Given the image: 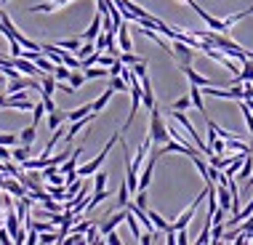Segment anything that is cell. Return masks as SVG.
<instances>
[{
  "label": "cell",
  "instance_id": "6da1fadb",
  "mask_svg": "<svg viewBox=\"0 0 253 245\" xmlns=\"http://www.w3.org/2000/svg\"><path fill=\"white\" fill-rule=\"evenodd\" d=\"M163 110L160 107H152L149 110V139H152V144L155 147H160V144H166V141L170 139V131H168V125L163 122Z\"/></svg>",
  "mask_w": 253,
  "mask_h": 245
},
{
  "label": "cell",
  "instance_id": "7a4b0ae2",
  "mask_svg": "<svg viewBox=\"0 0 253 245\" xmlns=\"http://www.w3.org/2000/svg\"><path fill=\"white\" fill-rule=\"evenodd\" d=\"M120 133H123V131H115V133H112V139L107 141V147L101 149V152L96 155V158H93L91 163H85V165H80V168H78V176H91V173H96L99 168H101V163L107 160L109 149H112V147H115V144H118V141H120Z\"/></svg>",
  "mask_w": 253,
  "mask_h": 245
},
{
  "label": "cell",
  "instance_id": "3957f363",
  "mask_svg": "<svg viewBox=\"0 0 253 245\" xmlns=\"http://www.w3.org/2000/svg\"><path fill=\"white\" fill-rule=\"evenodd\" d=\"M170 56L176 59V64H192L195 59V48L184 40H170Z\"/></svg>",
  "mask_w": 253,
  "mask_h": 245
},
{
  "label": "cell",
  "instance_id": "277c9868",
  "mask_svg": "<svg viewBox=\"0 0 253 245\" xmlns=\"http://www.w3.org/2000/svg\"><path fill=\"white\" fill-rule=\"evenodd\" d=\"M11 61H13V67H16L22 75H30V78H40V75H45V72L38 70L35 61H30V59H24V56H11Z\"/></svg>",
  "mask_w": 253,
  "mask_h": 245
},
{
  "label": "cell",
  "instance_id": "5b68a950",
  "mask_svg": "<svg viewBox=\"0 0 253 245\" xmlns=\"http://www.w3.org/2000/svg\"><path fill=\"white\" fill-rule=\"evenodd\" d=\"M139 83H141V104H144L147 110H152L157 101H155V91H152V80H149V75H141Z\"/></svg>",
  "mask_w": 253,
  "mask_h": 245
},
{
  "label": "cell",
  "instance_id": "8992f818",
  "mask_svg": "<svg viewBox=\"0 0 253 245\" xmlns=\"http://www.w3.org/2000/svg\"><path fill=\"white\" fill-rule=\"evenodd\" d=\"M3 192H8L11 197H24V195H27V187H24V184L16 179V176H8V173H5V181H3Z\"/></svg>",
  "mask_w": 253,
  "mask_h": 245
},
{
  "label": "cell",
  "instance_id": "52a82bcc",
  "mask_svg": "<svg viewBox=\"0 0 253 245\" xmlns=\"http://www.w3.org/2000/svg\"><path fill=\"white\" fill-rule=\"evenodd\" d=\"M93 118H96V112H91V115H85V118H80V120H72V125H70V131L64 133V141L67 144H72V139H75V133H80L83 131V128L88 125V122H91Z\"/></svg>",
  "mask_w": 253,
  "mask_h": 245
},
{
  "label": "cell",
  "instance_id": "ba28073f",
  "mask_svg": "<svg viewBox=\"0 0 253 245\" xmlns=\"http://www.w3.org/2000/svg\"><path fill=\"white\" fill-rule=\"evenodd\" d=\"M216 200H218V208H224V210H227V213L232 210V192H229L227 181L216 184Z\"/></svg>",
  "mask_w": 253,
  "mask_h": 245
},
{
  "label": "cell",
  "instance_id": "9c48e42d",
  "mask_svg": "<svg viewBox=\"0 0 253 245\" xmlns=\"http://www.w3.org/2000/svg\"><path fill=\"white\" fill-rule=\"evenodd\" d=\"M126 213H128V210H126V208H120L118 213H112V216H109V219H107V221L99 227L101 237H104L107 232H112V229H118V224H120V221H126Z\"/></svg>",
  "mask_w": 253,
  "mask_h": 245
},
{
  "label": "cell",
  "instance_id": "30bf717a",
  "mask_svg": "<svg viewBox=\"0 0 253 245\" xmlns=\"http://www.w3.org/2000/svg\"><path fill=\"white\" fill-rule=\"evenodd\" d=\"M179 70H181L184 75H187V80H189L192 85H200V88H205V85H213L208 78H203V75H197V72L192 70V64H179Z\"/></svg>",
  "mask_w": 253,
  "mask_h": 245
},
{
  "label": "cell",
  "instance_id": "8fae6325",
  "mask_svg": "<svg viewBox=\"0 0 253 245\" xmlns=\"http://www.w3.org/2000/svg\"><path fill=\"white\" fill-rule=\"evenodd\" d=\"M112 93H115V88H112V85H107V88H104V93H101V96H99L96 101H91V110L99 115V112H101V110H104V107L109 104V99H112Z\"/></svg>",
  "mask_w": 253,
  "mask_h": 245
},
{
  "label": "cell",
  "instance_id": "7c38bea8",
  "mask_svg": "<svg viewBox=\"0 0 253 245\" xmlns=\"http://www.w3.org/2000/svg\"><path fill=\"white\" fill-rule=\"evenodd\" d=\"M83 75H85V80H99V78H109V70L101 64H91L83 70Z\"/></svg>",
  "mask_w": 253,
  "mask_h": 245
},
{
  "label": "cell",
  "instance_id": "4fadbf2b",
  "mask_svg": "<svg viewBox=\"0 0 253 245\" xmlns=\"http://www.w3.org/2000/svg\"><path fill=\"white\" fill-rule=\"evenodd\" d=\"M189 101H192V107L197 112H205V104H203V91L200 85H192L189 83Z\"/></svg>",
  "mask_w": 253,
  "mask_h": 245
},
{
  "label": "cell",
  "instance_id": "5bb4252c",
  "mask_svg": "<svg viewBox=\"0 0 253 245\" xmlns=\"http://www.w3.org/2000/svg\"><path fill=\"white\" fill-rule=\"evenodd\" d=\"M232 160H235V152H227V158H221V155L211 152V168H218V171H224V168H227Z\"/></svg>",
  "mask_w": 253,
  "mask_h": 245
},
{
  "label": "cell",
  "instance_id": "9a60e30c",
  "mask_svg": "<svg viewBox=\"0 0 253 245\" xmlns=\"http://www.w3.org/2000/svg\"><path fill=\"white\" fill-rule=\"evenodd\" d=\"M107 197H109V192H107V189H93V197H88V203H85V210H93V208L99 205V203H104Z\"/></svg>",
  "mask_w": 253,
  "mask_h": 245
},
{
  "label": "cell",
  "instance_id": "2e32d148",
  "mask_svg": "<svg viewBox=\"0 0 253 245\" xmlns=\"http://www.w3.org/2000/svg\"><path fill=\"white\" fill-rule=\"evenodd\" d=\"M38 136V125H27L22 128V133H19V144H32Z\"/></svg>",
  "mask_w": 253,
  "mask_h": 245
},
{
  "label": "cell",
  "instance_id": "e0dca14e",
  "mask_svg": "<svg viewBox=\"0 0 253 245\" xmlns=\"http://www.w3.org/2000/svg\"><path fill=\"white\" fill-rule=\"evenodd\" d=\"M30 147H32V144H19V147H16V149H13V152H11V158L16 160L19 165H22V163H24L27 158H30V152H32Z\"/></svg>",
  "mask_w": 253,
  "mask_h": 245
},
{
  "label": "cell",
  "instance_id": "ac0fdd59",
  "mask_svg": "<svg viewBox=\"0 0 253 245\" xmlns=\"http://www.w3.org/2000/svg\"><path fill=\"white\" fill-rule=\"evenodd\" d=\"M64 120H67V112H61V110L48 112V128H51V131H56V128H59Z\"/></svg>",
  "mask_w": 253,
  "mask_h": 245
},
{
  "label": "cell",
  "instance_id": "d6986e66",
  "mask_svg": "<svg viewBox=\"0 0 253 245\" xmlns=\"http://www.w3.org/2000/svg\"><path fill=\"white\" fill-rule=\"evenodd\" d=\"M80 43H83V38H70V40H56L53 45H59V48H64V51H78Z\"/></svg>",
  "mask_w": 253,
  "mask_h": 245
},
{
  "label": "cell",
  "instance_id": "ffe728a7",
  "mask_svg": "<svg viewBox=\"0 0 253 245\" xmlns=\"http://www.w3.org/2000/svg\"><path fill=\"white\" fill-rule=\"evenodd\" d=\"M147 213H149V219H152V224H155V229H157V232H166V229L170 227V224H168L166 219H163L160 213H155V210H149V208H147Z\"/></svg>",
  "mask_w": 253,
  "mask_h": 245
},
{
  "label": "cell",
  "instance_id": "44dd1931",
  "mask_svg": "<svg viewBox=\"0 0 253 245\" xmlns=\"http://www.w3.org/2000/svg\"><path fill=\"white\" fill-rule=\"evenodd\" d=\"M128 200H131V189H128V184L123 181L120 184V189H118V208H126L128 205Z\"/></svg>",
  "mask_w": 253,
  "mask_h": 245
},
{
  "label": "cell",
  "instance_id": "7402d4cb",
  "mask_svg": "<svg viewBox=\"0 0 253 245\" xmlns=\"http://www.w3.org/2000/svg\"><path fill=\"white\" fill-rule=\"evenodd\" d=\"M91 104H83V107H78V110H72V112H67V120H80V118H85V115H91Z\"/></svg>",
  "mask_w": 253,
  "mask_h": 245
},
{
  "label": "cell",
  "instance_id": "603a6c76",
  "mask_svg": "<svg viewBox=\"0 0 253 245\" xmlns=\"http://www.w3.org/2000/svg\"><path fill=\"white\" fill-rule=\"evenodd\" d=\"M56 8H59V3H53V0H51V3H43V5H30L27 11H30V13H51Z\"/></svg>",
  "mask_w": 253,
  "mask_h": 245
},
{
  "label": "cell",
  "instance_id": "cb8c5ba5",
  "mask_svg": "<svg viewBox=\"0 0 253 245\" xmlns=\"http://www.w3.org/2000/svg\"><path fill=\"white\" fill-rule=\"evenodd\" d=\"M85 243H104V240H101V232H99L96 224H91V227L85 229Z\"/></svg>",
  "mask_w": 253,
  "mask_h": 245
},
{
  "label": "cell",
  "instance_id": "d4e9b609",
  "mask_svg": "<svg viewBox=\"0 0 253 245\" xmlns=\"http://www.w3.org/2000/svg\"><path fill=\"white\" fill-rule=\"evenodd\" d=\"M118 59H120V61H123V64H126V67H133L136 61H141V56H136L133 51H120V56H118Z\"/></svg>",
  "mask_w": 253,
  "mask_h": 245
},
{
  "label": "cell",
  "instance_id": "484cf974",
  "mask_svg": "<svg viewBox=\"0 0 253 245\" xmlns=\"http://www.w3.org/2000/svg\"><path fill=\"white\" fill-rule=\"evenodd\" d=\"M211 152H216V155H227V144H224V139H221V136H216V139L213 141H211Z\"/></svg>",
  "mask_w": 253,
  "mask_h": 245
},
{
  "label": "cell",
  "instance_id": "4316f807",
  "mask_svg": "<svg viewBox=\"0 0 253 245\" xmlns=\"http://www.w3.org/2000/svg\"><path fill=\"white\" fill-rule=\"evenodd\" d=\"M70 67H67V64H56V67H53V78H56V80H70Z\"/></svg>",
  "mask_w": 253,
  "mask_h": 245
},
{
  "label": "cell",
  "instance_id": "83f0119b",
  "mask_svg": "<svg viewBox=\"0 0 253 245\" xmlns=\"http://www.w3.org/2000/svg\"><path fill=\"white\" fill-rule=\"evenodd\" d=\"M109 85H112L115 91H128V83L120 78V75H109Z\"/></svg>",
  "mask_w": 253,
  "mask_h": 245
},
{
  "label": "cell",
  "instance_id": "f1b7e54d",
  "mask_svg": "<svg viewBox=\"0 0 253 245\" xmlns=\"http://www.w3.org/2000/svg\"><path fill=\"white\" fill-rule=\"evenodd\" d=\"M67 83H70L75 91H78V88L85 83V75H83V72H70V80H67Z\"/></svg>",
  "mask_w": 253,
  "mask_h": 245
},
{
  "label": "cell",
  "instance_id": "f546056e",
  "mask_svg": "<svg viewBox=\"0 0 253 245\" xmlns=\"http://www.w3.org/2000/svg\"><path fill=\"white\" fill-rule=\"evenodd\" d=\"M43 115H45V107H43V101L40 104L32 107V125H40V120H43Z\"/></svg>",
  "mask_w": 253,
  "mask_h": 245
},
{
  "label": "cell",
  "instance_id": "4dcf8cb0",
  "mask_svg": "<svg viewBox=\"0 0 253 245\" xmlns=\"http://www.w3.org/2000/svg\"><path fill=\"white\" fill-rule=\"evenodd\" d=\"M0 144H3V147L19 144V133H0Z\"/></svg>",
  "mask_w": 253,
  "mask_h": 245
},
{
  "label": "cell",
  "instance_id": "1f68e13d",
  "mask_svg": "<svg viewBox=\"0 0 253 245\" xmlns=\"http://www.w3.org/2000/svg\"><path fill=\"white\" fill-rule=\"evenodd\" d=\"M189 104H192V101H189V96H181V99H176L173 104H170V110H181V112H184Z\"/></svg>",
  "mask_w": 253,
  "mask_h": 245
},
{
  "label": "cell",
  "instance_id": "d6a6232c",
  "mask_svg": "<svg viewBox=\"0 0 253 245\" xmlns=\"http://www.w3.org/2000/svg\"><path fill=\"white\" fill-rule=\"evenodd\" d=\"M104 243H109V245H120L123 240H120V235L112 229V232H107V235H104Z\"/></svg>",
  "mask_w": 253,
  "mask_h": 245
},
{
  "label": "cell",
  "instance_id": "836d02e7",
  "mask_svg": "<svg viewBox=\"0 0 253 245\" xmlns=\"http://www.w3.org/2000/svg\"><path fill=\"white\" fill-rule=\"evenodd\" d=\"M107 35H109V32H99V35H96V40H93L99 51H104V48H107Z\"/></svg>",
  "mask_w": 253,
  "mask_h": 245
},
{
  "label": "cell",
  "instance_id": "e575fe53",
  "mask_svg": "<svg viewBox=\"0 0 253 245\" xmlns=\"http://www.w3.org/2000/svg\"><path fill=\"white\" fill-rule=\"evenodd\" d=\"M0 243H3V245H8V243H13V237H11V232H8V229H5V227H3V224H0Z\"/></svg>",
  "mask_w": 253,
  "mask_h": 245
},
{
  "label": "cell",
  "instance_id": "d590c367",
  "mask_svg": "<svg viewBox=\"0 0 253 245\" xmlns=\"http://www.w3.org/2000/svg\"><path fill=\"white\" fill-rule=\"evenodd\" d=\"M104 187H107V173L96 171V189H104Z\"/></svg>",
  "mask_w": 253,
  "mask_h": 245
},
{
  "label": "cell",
  "instance_id": "8d00e7d4",
  "mask_svg": "<svg viewBox=\"0 0 253 245\" xmlns=\"http://www.w3.org/2000/svg\"><path fill=\"white\" fill-rule=\"evenodd\" d=\"M176 243H181V245H187V243H189L187 229H179V232H176Z\"/></svg>",
  "mask_w": 253,
  "mask_h": 245
},
{
  "label": "cell",
  "instance_id": "74e56055",
  "mask_svg": "<svg viewBox=\"0 0 253 245\" xmlns=\"http://www.w3.org/2000/svg\"><path fill=\"white\" fill-rule=\"evenodd\" d=\"M0 160H11V152H8V147H3V144H0Z\"/></svg>",
  "mask_w": 253,
  "mask_h": 245
},
{
  "label": "cell",
  "instance_id": "f35d334b",
  "mask_svg": "<svg viewBox=\"0 0 253 245\" xmlns=\"http://www.w3.org/2000/svg\"><path fill=\"white\" fill-rule=\"evenodd\" d=\"M243 91H245V99H253V85H245Z\"/></svg>",
  "mask_w": 253,
  "mask_h": 245
},
{
  "label": "cell",
  "instance_id": "ab89813d",
  "mask_svg": "<svg viewBox=\"0 0 253 245\" xmlns=\"http://www.w3.org/2000/svg\"><path fill=\"white\" fill-rule=\"evenodd\" d=\"M5 3H8V0H0V5H5Z\"/></svg>",
  "mask_w": 253,
  "mask_h": 245
}]
</instances>
